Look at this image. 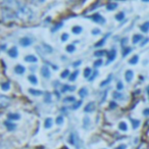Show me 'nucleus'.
<instances>
[{
    "mask_svg": "<svg viewBox=\"0 0 149 149\" xmlns=\"http://www.w3.org/2000/svg\"><path fill=\"white\" fill-rule=\"evenodd\" d=\"M116 49H111L109 52H107V59H108L107 63L111 62L112 60H113L114 58H116Z\"/></svg>",
    "mask_w": 149,
    "mask_h": 149,
    "instance_id": "6",
    "label": "nucleus"
},
{
    "mask_svg": "<svg viewBox=\"0 0 149 149\" xmlns=\"http://www.w3.org/2000/svg\"><path fill=\"white\" fill-rule=\"evenodd\" d=\"M118 128H120V130L125 131V132L128 130V126H127V124L125 122H120V125H118Z\"/></svg>",
    "mask_w": 149,
    "mask_h": 149,
    "instance_id": "24",
    "label": "nucleus"
},
{
    "mask_svg": "<svg viewBox=\"0 0 149 149\" xmlns=\"http://www.w3.org/2000/svg\"><path fill=\"white\" fill-rule=\"evenodd\" d=\"M9 88H10V83L9 82H5V83L1 84V89L3 91H7V90H9Z\"/></svg>",
    "mask_w": 149,
    "mask_h": 149,
    "instance_id": "22",
    "label": "nucleus"
},
{
    "mask_svg": "<svg viewBox=\"0 0 149 149\" xmlns=\"http://www.w3.org/2000/svg\"><path fill=\"white\" fill-rule=\"evenodd\" d=\"M68 39V34H62V36H61V40H62V41H66Z\"/></svg>",
    "mask_w": 149,
    "mask_h": 149,
    "instance_id": "47",
    "label": "nucleus"
},
{
    "mask_svg": "<svg viewBox=\"0 0 149 149\" xmlns=\"http://www.w3.org/2000/svg\"><path fill=\"white\" fill-rule=\"evenodd\" d=\"M102 63H103V61H102L101 59H98L97 61L94 62V66H95V68H98V66H101Z\"/></svg>",
    "mask_w": 149,
    "mask_h": 149,
    "instance_id": "43",
    "label": "nucleus"
},
{
    "mask_svg": "<svg viewBox=\"0 0 149 149\" xmlns=\"http://www.w3.org/2000/svg\"><path fill=\"white\" fill-rule=\"evenodd\" d=\"M141 40H142V36L141 35H135L134 37H133V43L137 44L139 41H141Z\"/></svg>",
    "mask_w": 149,
    "mask_h": 149,
    "instance_id": "28",
    "label": "nucleus"
},
{
    "mask_svg": "<svg viewBox=\"0 0 149 149\" xmlns=\"http://www.w3.org/2000/svg\"><path fill=\"white\" fill-rule=\"evenodd\" d=\"M94 109H95V103H94V102H89V103L85 106V108H84V111L92 112V111H94Z\"/></svg>",
    "mask_w": 149,
    "mask_h": 149,
    "instance_id": "8",
    "label": "nucleus"
},
{
    "mask_svg": "<svg viewBox=\"0 0 149 149\" xmlns=\"http://www.w3.org/2000/svg\"><path fill=\"white\" fill-rule=\"evenodd\" d=\"M10 104V99L7 96L0 95V108H5Z\"/></svg>",
    "mask_w": 149,
    "mask_h": 149,
    "instance_id": "2",
    "label": "nucleus"
},
{
    "mask_svg": "<svg viewBox=\"0 0 149 149\" xmlns=\"http://www.w3.org/2000/svg\"><path fill=\"white\" fill-rule=\"evenodd\" d=\"M90 19H93L95 23H98V24H104L105 23V19H104V17H102L100 15H98V13H96V15H93L92 17H90Z\"/></svg>",
    "mask_w": 149,
    "mask_h": 149,
    "instance_id": "3",
    "label": "nucleus"
},
{
    "mask_svg": "<svg viewBox=\"0 0 149 149\" xmlns=\"http://www.w3.org/2000/svg\"><path fill=\"white\" fill-rule=\"evenodd\" d=\"M74 50H76V47H74V44H70V45L66 46V51L70 52V53H72V52H74Z\"/></svg>",
    "mask_w": 149,
    "mask_h": 149,
    "instance_id": "31",
    "label": "nucleus"
},
{
    "mask_svg": "<svg viewBox=\"0 0 149 149\" xmlns=\"http://www.w3.org/2000/svg\"><path fill=\"white\" fill-rule=\"evenodd\" d=\"M105 54V51H97V52H95V56H102V55H104Z\"/></svg>",
    "mask_w": 149,
    "mask_h": 149,
    "instance_id": "45",
    "label": "nucleus"
},
{
    "mask_svg": "<svg viewBox=\"0 0 149 149\" xmlns=\"http://www.w3.org/2000/svg\"><path fill=\"white\" fill-rule=\"evenodd\" d=\"M147 94H148V96H149V86L147 87Z\"/></svg>",
    "mask_w": 149,
    "mask_h": 149,
    "instance_id": "57",
    "label": "nucleus"
},
{
    "mask_svg": "<svg viewBox=\"0 0 149 149\" xmlns=\"http://www.w3.org/2000/svg\"><path fill=\"white\" fill-rule=\"evenodd\" d=\"M137 62H138V56L137 55H135L133 58H131L130 60H129V63L130 64H136Z\"/></svg>",
    "mask_w": 149,
    "mask_h": 149,
    "instance_id": "34",
    "label": "nucleus"
},
{
    "mask_svg": "<svg viewBox=\"0 0 149 149\" xmlns=\"http://www.w3.org/2000/svg\"><path fill=\"white\" fill-rule=\"evenodd\" d=\"M82 32V28L79 26H76V27L72 28V33L74 34H80Z\"/></svg>",
    "mask_w": 149,
    "mask_h": 149,
    "instance_id": "33",
    "label": "nucleus"
},
{
    "mask_svg": "<svg viewBox=\"0 0 149 149\" xmlns=\"http://www.w3.org/2000/svg\"><path fill=\"white\" fill-rule=\"evenodd\" d=\"M111 79H112V76H111V74H109V76H108V79H106L105 81L102 82L101 85H100V86H101V87H104V86H105V85H107V84H109V82L111 81Z\"/></svg>",
    "mask_w": 149,
    "mask_h": 149,
    "instance_id": "32",
    "label": "nucleus"
},
{
    "mask_svg": "<svg viewBox=\"0 0 149 149\" xmlns=\"http://www.w3.org/2000/svg\"><path fill=\"white\" fill-rule=\"evenodd\" d=\"M148 41H149V39H148V38H146V39H145L144 41L142 42V44H141V46H144L145 44H146V43H147V42H148Z\"/></svg>",
    "mask_w": 149,
    "mask_h": 149,
    "instance_id": "54",
    "label": "nucleus"
},
{
    "mask_svg": "<svg viewBox=\"0 0 149 149\" xmlns=\"http://www.w3.org/2000/svg\"><path fill=\"white\" fill-rule=\"evenodd\" d=\"M25 70H26V68H24L23 65H19V64L15 66V72H17V74H24V72H25Z\"/></svg>",
    "mask_w": 149,
    "mask_h": 149,
    "instance_id": "14",
    "label": "nucleus"
},
{
    "mask_svg": "<svg viewBox=\"0 0 149 149\" xmlns=\"http://www.w3.org/2000/svg\"><path fill=\"white\" fill-rule=\"evenodd\" d=\"M143 114L144 116H149V108H146V109H144V111H143Z\"/></svg>",
    "mask_w": 149,
    "mask_h": 149,
    "instance_id": "50",
    "label": "nucleus"
},
{
    "mask_svg": "<svg viewBox=\"0 0 149 149\" xmlns=\"http://www.w3.org/2000/svg\"><path fill=\"white\" fill-rule=\"evenodd\" d=\"M28 79H29V81L31 82L32 84H34V85H37V84H38V80H37V78H36V76L31 74V76H29V77H28Z\"/></svg>",
    "mask_w": 149,
    "mask_h": 149,
    "instance_id": "21",
    "label": "nucleus"
},
{
    "mask_svg": "<svg viewBox=\"0 0 149 149\" xmlns=\"http://www.w3.org/2000/svg\"><path fill=\"white\" fill-rule=\"evenodd\" d=\"M29 92L34 96H40L43 94V92L40 91V90H34V89H29Z\"/></svg>",
    "mask_w": 149,
    "mask_h": 149,
    "instance_id": "20",
    "label": "nucleus"
},
{
    "mask_svg": "<svg viewBox=\"0 0 149 149\" xmlns=\"http://www.w3.org/2000/svg\"><path fill=\"white\" fill-rule=\"evenodd\" d=\"M90 126H91V120H90V118H88V116H85V118H84V120H83V127H84V129L88 130Z\"/></svg>",
    "mask_w": 149,
    "mask_h": 149,
    "instance_id": "10",
    "label": "nucleus"
},
{
    "mask_svg": "<svg viewBox=\"0 0 149 149\" xmlns=\"http://www.w3.org/2000/svg\"><path fill=\"white\" fill-rule=\"evenodd\" d=\"M133 77H134V72H133V70H129L126 72V74H125V78H126V81L127 82H131L133 80Z\"/></svg>",
    "mask_w": 149,
    "mask_h": 149,
    "instance_id": "9",
    "label": "nucleus"
},
{
    "mask_svg": "<svg viewBox=\"0 0 149 149\" xmlns=\"http://www.w3.org/2000/svg\"><path fill=\"white\" fill-rule=\"evenodd\" d=\"M19 44L24 47H27V46H30L32 44V39L29 37H24L19 40Z\"/></svg>",
    "mask_w": 149,
    "mask_h": 149,
    "instance_id": "5",
    "label": "nucleus"
},
{
    "mask_svg": "<svg viewBox=\"0 0 149 149\" xmlns=\"http://www.w3.org/2000/svg\"><path fill=\"white\" fill-rule=\"evenodd\" d=\"M80 63H81V61L79 60V61H77V62H74V63H72V65H74V66H77V65H79Z\"/></svg>",
    "mask_w": 149,
    "mask_h": 149,
    "instance_id": "55",
    "label": "nucleus"
},
{
    "mask_svg": "<svg viewBox=\"0 0 149 149\" xmlns=\"http://www.w3.org/2000/svg\"><path fill=\"white\" fill-rule=\"evenodd\" d=\"M52 124H53V120H52L51 118H48L45 120V124H44V126H45L46 129H49L52 127Z\"/></svg>",
    "mask_w": 149,
    "mask_h": 149,
    "instance_id": "15",
    "label": "nucleus"
},
{
    "mask_svg": "<svg viewBox=\"0 0 149 149\" xmlns=\"http://www.w3.org/2000/svg\"><path fill=\"white\" fill-rule=\"evenodd\" d=\"M131 123L133 124V128H134V129H137L139 126H140V120H134V118H131Z\"/></svg>",
    "mask_w": 149,
    "mask_h": 149,
    "instance_id": "27",
    "label": "nucleus"
},
{
    "mask_svg": "<svg viewBox=\"0 0 149 149\" xmlns=\"http://www.w3.org/2000/svg\"><path fill=\"white\" fill-rule=\"evenodd\" d=\"M138 149H148V145H147L146 142H142Z\"/></svg>",
    "mask_w": 149,
    "mask_h": 149,
    "instance_id": "42",
    "label": "nucleus"
},
{
    "mask_svg": "<svg viewBox=\"0 0 149 149\" xmlns=\"http://www.w3.org/2000/svg\"><path fill=\"white\" fill-rule=\"evenodd\" d=\"M68 142H70L72 145H74L77 149L81 148V141H80L79 135H78L76 132L72 133V134L70 135V137H68Z\"/></svg>",
    "mask_w": 149,
    "mask_h": 149,
    "instance_id": "1",
    "label": "nucleus"
},
{
    "mask_svg": "<svg viewBox=\"0 0 149 149\" xmlns=\"http://www.w3.org/2000/svg\"><path fill=\"white\" fill-rule=\"evenodd\" d=\"M25 60L28 62H37L38 61V58L34 55H27L25 57Z\"/></svg>",
    "mask_w": 149,
    "mask_h": 149,
    "instance_id": "13",
    "label": "nucleus"
},
{
    "mask_svg": "<svg viewBox=\"0 0 149 149\" xmlns=\"http://www.w3.org/2000/svg\"><path fill=\"white\" fill-rule=\"evenodd\" d=\"M112 97L116 98V99H122V98H124V95H123V93H120V92H114L112 94Z\"/></svg>",
    "mask_w": 149,
    "mask_h": 149,
    "instance_id": "30",
    "label": "nucleus"
},
{
    "mask_svg": "<svg viewBox=\"0 0 149 149\" xmlns=\"http://www.w3.org/2000/svg\"><path fill=\"white\" fill-rule=\"evenodd\" d=\"M79 95L81 96L82 98H85L86 96L88 95V90H87V88H86V87L82 88V89L79 91Z\"/></svg>",
    "mask_w": 149,
    "mask_h": 149,
    "instance_id": "16",
    "label": "nucleus"
},
{
    "mask_svg": "<svg viewBox=\"0 0 149 149\" xmlns=\"http://www.w3.org/2000/svg\"><path fill=\"white\" fill-rule=\"evenodd\" d=\"M63 102H65V103H70V102H76V98H74V96H68V97L64 98Z\"/></svg>",
    "mask_w": 149,
    "mask_h": 149,
    "instance_id": "23",
    "label": "nucleus"
},
{
    "mask_svg": "<svg viewBox=\"0 0 149 149\" xmlns=\"http://www.w3.org/2000/svg\"><path fill=\"white\" fill-rule=\"evenodd\" d=\"M45 0H32V2L33 3H42V2H44Z\"/></svg>",
    "mask_w": 149,
    "mask_h": 149,
    "instance_id": "51",
    "label": "nucleus"
},
{
    "mask_svg": "<svg viewBox=\"0 0 149 149\" xmlns=\"http://www.w3.org/2000/svg\"><path fill=\"white\" fill-rule=\"evenodd\" d=\"M116 7H118L116 3H108L106 8H107V10H113V9H116Z\"/></svg>",
    "mask_w": 149,
    "mask_h": 149,
    "instance_id": "29",
    "label": "nucleus"
},
{
    "mask_svg": "<svg viewBox=\"0 0 149 149\" xmlns=\"http://www.w3.org/2000/svg\"><path fill=\"white\" fill-rule=\"evenodd\" d=\"M41 48H42V50L39 51L40 54H48L52 52V48L50 47L49 45H47V44H42Z\"/></svg>",
    "mask_w": 149,
    "mask_h": 149,
    "instance_id": "4",
    "label": "nucleus"
},
{
    "mask_svg": "<svg viewBox=\"0 0 149 149\" xmlns=\"http://www.w3.org/2000/svg\"><path fill=\"white\" fill-rule=\"evenodd\" d=\"M4 125L8 131H13V130H15V128H17V125L13 124V123H10V122H5Z\"/></svg>",
    "mask_w": 149,
    "mask_h": 149,
    "instance_id": "11",
    "label": "nucleus"
},
{
    "mask_svg": "<svg viewBox=\"0 0 149 149\" xmlns=\"http://www.w3.org/2000/svg\"><path fill=\"white\" fill-rule=\"evenodd\" d=\"M81 104H82L81 100H80V101H76V103H74V105L72 106V109H74H74H78V108L80 107V105H81Z\"/></svg>",
    "mask_w": 149,
    "mask_h": 149,
    "instance_id": "38",
    "label": "nucleus"
},
{
    "mask_svg": "<svg viewBox=\"0 0 149 149\" xmlns=\"http://www.w3.org/2000/svg\"><path fill=\"white\" fill-rule=\"evenodd\" d=\"M141 31L144 32V33H147V32L149 31V22H146V23H144L142 26L140 27Z\"/></svg>",
    "mask_w": 149,
    "mask_h": 149,
    "instance_id": "17",
    "label": "nucleus"
},
{
    "mask_svg": "<svg viewBox=\"0 0 149 149\" xmlns=\"http://www.w3.org/2000/svg\"><path fill=\"white\" fill-rule=\"evenodd\" d=\"M116 88H118V90H122V89H124V85L122 84V82H118V85H116Z\"/></svg>",
    "mask_w": 149,
    "mask_h": 149,
    "instance_id": "46",
    "label": "nucleus"
},
{
    "mask_svg": "<svg viewBox=\"0 0 149 149\" xmlns=\"http://www.w3.org/2000/svg\"><path fill=\"white\" fill-rule=\"evenodd\" d=\"M91 72H92V70L90 68H86L85 70H84V77L85 78H89L91 76Z\"/></svg>",
    "mask_w": 149,
    "mask_h": 149,
    "instance_id": "25",
    "label": "nucleus"
},
{
    "mask_svg": "<svg viewBox=\"0 0 149 149\" xmlns=\"http://www.w3.org/2000/svg\"><path fill=\"white\" fill-rule=\"evenodd\" d=\"M97 74H98V72H97V70H95V72H94V74H92V77L91 78H88V79H89V81H93V80L96 78V76H97Z\"/></svg>",
    "mask_w": 149,
    "mask_h": 149,
    "instance_id": "44",
    "label": "nucleus"
},
{
    "mask_svg": "<svg viewBox=\"0 0 149 149\" xmlns=\"http://www.w3.org/2000/svg\"><path fill=\"white\" fill-rule=\"evenodd\" d=\"M41 74L43 76L45 79H49L50 78V70L49 68H47V66H43V68H41Z\"/></svg>",
    "mask_w": 149,
    "mask_h": 149,
    "instance_id": "7",
    "label": "nucleus"
},
{
    "mask_svg": "<svg viewBox=\"0 0 149 149\" xmlns=\"http://www.w3.org/2000/svg\"><path fill=\"white\" fill-rule=\"evenodd\" d=\"M116 102H111V103H110V109H113V108H116Z\"/></svg>",
    "mask_w": 149,
    "mask_h": 149,
    "instance_id": "49",
    "label": "nucleus"
},
{
    "mask_svg": "<svg viewBox=\"0 0 149 149\" xmlns=\"http://www.w3.org/2000/svg\"><path fill=\"white\" fill-rule=\"evenodd\" d=\"M124 17H125L124 13H120L116 15V19H118V21H122V19H124Z\"/></svg>",
    "mask_w": 149,
    "mask_h": 149,
    "instance_id": "39",
    "label": "nucleus"
},
{
    "mask_svg": "<svg viewBox=\"0 0 149 149\" xmlns=\"http://www.w3.org/2000/svg\"><path fill=\"white\" fill-rule=\"evenodd\" d=\"M70 76V70H63V72H61V78L62 79H65L66 77H68Z\"/></svg>",
    "mask_w": 149,
    "mask_h": 149,
    "instance_id": "40",
    "label": "nucleus"
},
{
    "mask_svg": "<svg viewBox=\"0 0 149 149\" xmlns=\"http://www.w3.org/2000/svg\"><path fill=\"white\" fill-rule=\"evenodd\" d=\"M7 53H8V55L10 56V57L15 58V57H17V49L15 47H13V48H11V49H9Z\"/></svg>",
    "mask_w": 149,
    "mask_h": 149,
    "instance_id": "12",
    "label": "nucleus"
},
{
    "mask_svg": "<svg viewBox=\"0 0 149 149\" xmlns=\"http://www.w3.org/2000/svg\"><path fill=\"white\" fill-rule=\"evenodd\" d=\"M79 74V70H76V72H74L72 74H70V81H74V80L77 79V76Z\"/></svg>",
    "mask_w": 149,
    "mask_h": 149,
    "instance_id": "26",
    "label": "nucleus"
},
{
    "mask_svg": "<svg viewBox=\"0 0 149 149\" xmlns=\"http://www.w3.org/2000/svg\"><path fill=\"white\" fill-rule=\"evenodd\" d=\"M131 51H132V48H130V47L125 48V49L123 50V56H124V57H125V56H127Z\"/></svg>",
    "mask_w": 149,
    "mask_h": 149,
    "instance_id": "36",
    "label": "nucleus"
},
{
    "mask_svg": "<svg viewBox=\"0 0 149 149\" xmlns=\"http://www.w3.org/2000/svg\"><path fill=\"white\" fill-rule=\"evenodd\" d=\"M61 26H62V24H61V23H60L59 25H56V26H55V28H54V29L52 30V31H53V32H55L56 30H57V29H59V28L61 27Z\"/></svg>",
    "mask_w": 149,
    "mask_h": 149,
    "instance_id": "52",
    "label": "nucleus"
},
{
    "mask_svg": "<svg viewBox=\"0 0 149 149\" xmlns=\"http://www.w3.org/2000/svg\"><path fill=\"white\" fill-rule=\"evenodd\" d=\"M107 37H108V35H106L105 37H104L103 39L101 40V41H100V42H98V43H96V44H95V47H100V46H102V45H103V44H104V42H105V40H106V38H107Z\"/></svg>",
    "mask_w": 149,
    "mask_h": 149,
    "instance_id": "37",
    "label": "nucleus"
},
{
    "mask_svg": "<svg viewBox=\"0 0 149 149\" xmlns=\"http://www.w3.org/2000/svg\"><path fill=\"white\" fill-rule=\"evenodd\" d=\"M74 89H76V87H70V86H68V85H63V87H62V89H61V92L64 93V92H66V91H74Z\"/></svg>",
    "mask_w": 149,
    "mask_h": 149,
    "instance_id": "19",
    "label": "nucleus"
},
{
    "mask_svg": "<svg viewBox=\"0 0 149 149\" xmlns=\"http://www.w3.org/2000/svg\"><path fill=\"white\" fill-rule=\"evenodd\" d=\"M114 149H127V145L126 144H122V145H120V146L116 147Z\"/></svg>",
    "mask_w": 149,
    "mask_h": 149,
    "instance_id": "48",
    "label": "nucleus"
},
{
    "mask_svg": "<svg viewBox=\"0 0 149 149\" xmlns=\"http://www.w3.org/2000/svg\"><path fill=\"white\" fill-rule=\"evenodd\" d=\"M45 102L46 103H50V102H51V95H50L49 93H46L45 94Z\"/></svg>",
    "mask_w": 149,
    "mask_h": 149,
    "instance_id": "41",
    "label": "nucleus"
},
{
    "mask_svg": "<svg viewBox=\"0 0 149 149\" xmlns=\"http://www.w3.org/2000/svg\"><path fill=\"white\" fill-rule=\"evenodd\" d=\"M56 124H57L58 126L63 124V116H57V118H56Z\"/></svg>",
    "mask_w": 149,
    "mask_h": 149,
    "instance_id": "35",
    "label": "nucleus"
},
{
    "mask_svg": "<svg viewBox=\"0 0 149 149\" xmlns=\"http://www.w3.org/2000/svg\"><path fill=\"white\" fill-rule=\"evenodd\" d=\"M127 40H128V39H127V38H125V39H124V40H123V41H122V43H123V46H124L125 44L127 43Z\"/></svg>",
    "mask_w": 149,
    "mask_h": 149,
    "instance_id": "56",
    "label": "nucleus"
},
{
    "mask_svg": "<svg viewBox=\"0 0 149 149\" xmlns=\"http://www.w3.org/2000/svg\"><path fill=\"white\" fill-rule=\"evenodd\" d=\"M7 118L9 120H19L21 118V116L19 113H8L7 114Z\"/></svg>",
    "mask_w": 149,
    "mask_h": 149,
    "instance_id": "18",
    "label": "nucleus"
},
{
    "mask_svg": "<svg viewBox=\"0 0 149 149\" xmlns=\"http://www.w3.org/2000/svg\"><path fill=\"white\" fill-rule=\"evenodd\" d=\"M143 1H144V2H147V1H149V0H143Z\"/></svg>",
    "mask_w": 149,
    "mask_h": 149,
    "instance_id": "58",
    "label": "nucleus"
},
{
    "mask_svg": "<svg viewBox=\"0 0 149 149\" xmlns=\"http://www.w3.org/2000/svg\"><path fill=\"white\" fill-rule=\"evenodd\" d=\"M92 33H93L94 35H96V34H100V30L95 29V30H93V32H92Z\"/></svg>",
    "mask_w": 149,
    "mask_h": 149,
    "instance_id": "53",
    "label": "nucleus"
}]
</instances>
